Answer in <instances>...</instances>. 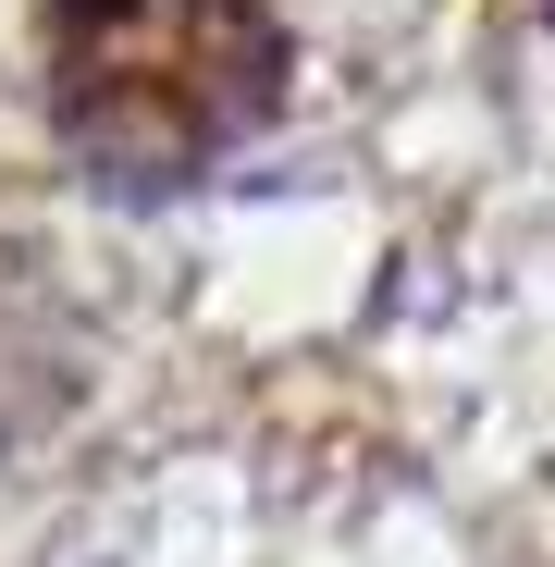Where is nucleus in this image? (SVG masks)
I'll return each instance as SVG.
<instances>
[{
	"mask_svg": "<svg viewBox=\"0 0 555 567\" xmlns=\"http://www.w3.org/2000/svg\"><path fill=\"white\" fill-rule=\"evenodd\" d=\"M297 38L271 0H50L38 100L86 185L173 198L285 112Z\"/></svg>",
	"mask_w": 555,
	"mask_h": 567,
	"instance_id": "f257e3e1",
	"label": "nucleus"
}]
</instances>
